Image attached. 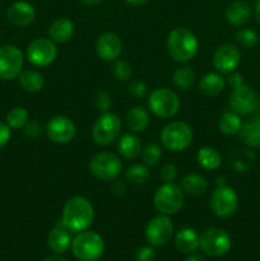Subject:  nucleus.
<instances>
[{
  "mask_svg": "<svg viewBox=\"0 0 260 261\" xmlns=\"http://www.w3.org/2000/svg\"><path fill=\"white\" fill-rule=\"evenodd\" d=\"M94 221V208L84 196H73L68 199L61 213V222L73 233L86 231Z\"/></svg>",
  "mask_w": 260,
  "mask_h": 261,
  "instance_id": "obj_1",
  "label": "nucleus"
},
{
  "mask_svg": "<svg viewBox=\"0 0 260 261\" xmlns=\"http://www.w3.org/2000/svg\"><path fill=\"white\" fill-rule=\"evenodd\" d=\"M167 53L178 63H188L196 55L199 41L195 33L186 27H176L168 33L166 41Z\"/></svg>",
  "mask_w": 260,
  "mask_h": 261,
  "instance_id": "obj_2",
  "label": "nucleus"
},
{
  "mask_svg": "<svg viewBox=\"0 0 260 261\" xmlns=\"http://www.w3.org/2000/svg\"><path fill=\"white\" fill-rule=\"evenodd\" d=\"M70 249L79 261H97L105 252V241L97 232L86 229L75 233Z\"/></svg>",
  "mask_w": 260,
  "mask_h": 261,
  "instance_id": "obj_3",
  "label": "nucleus"
},
{
  "mask_svg": "<svg viewBox=\"0 0 260 261\" xmlns=\"http://www.w3.org/2000/svg\"><path fill=\"white\" fill-rule=\"evenodd\" d=\"M185 201V193L175 182H165L155 190L153 204L160 214L173 216L181 211Z\"/></svg>",
  "mask_w": 260,
  "mask_h": 261,
  "instance_id": "obj_4",
  "label": "nucleus"
},
{
  "mask_svg": "<svg viewBox=\"0 0 260 261\" xmlns=\"http://www.w3.org/2000/svg\"><path fill=\"white\" fill-rule=\"evenodd\" d=\"M194 133L184 121H171L162 129L160 135L161 143L171 152H183L193 143Z\"/></svg>",
  "mask_w": 260,
  "mask_h": 261,
  "instance_id": "obj_5",
  "label": "nucleus"
},
{
  "mask_svg": "<svg viewBox=\"0 0 260 261\" xmlns=\"http://www.w3.org/2000/svg\"><path fill=\"white\" fill-rule=\"evenodd\" d=\"M121 129V119L116 114L102 112L92 127V139L97 145L106 147L119 139Z\"/></svg>",
  "mask_w": 260,
  "mask_h": 261,
  "instance_id": "obj_6",
  "label": "nucleus"
},
{
  "mask_svg": "<svg viewBox=\"0 0 260 261\" xmlns=\"http://www.w3.org/2000/svg\"><path fill=\"white\" fill-rule=\"evenodd\" d=\"M148 107L150 112L161 119H170L180 110V98L177 93L170 88H155L148 97Z\"/></svg>",
  "mask_w": 260,
  "mask_h": 261,
  "instance_id": "obj_7",
  "label": "nucleus"
},
{
  "mask_svg": "<svg viewBox=\"0 0 260 261\" xmlns=\"http://www.w3.org/2000/svg\"><path fill=\"white\" fill-rule=\"evenodd\" d=\"M232 246V240L224 229L212 227L205 229L199 237V249L203 254L212 257L226 255Z\"/></svg>",
  "mask_w": 260,
  "mask_h": 261,
  "instance_id": "obj_8",
  "label": "nucleus"
},
{
  "mask_svg": "<svg viewBox=\"0 0 260 261\" xmlns=\"http://www.w3.org/2000/svg\"><path fill=\"white\" fill-rule=\"evenodd\" d=\"M89 171L96 178L102 181H114L122 171V163L111 152H99L89 161Z\"/></svg>",
  "mask_w": 260,
  "mask_h": 261,
  "instance_id": "obj_9",
  "label": "nucleus"
},
{
  "mask_svg": "<svg viewBox=\"0 0 260 261\" xmlns=\"http://www.w3.org/2000/svg\"><path fill=\"white\" fill-rule=\"evenodd\" d=\"M24 56L15 45H4L0 47V79L14 81L22 73Z\"/></svg>",
  "mask_w": 260,
  "mask_h": 261,
  "instance_id": "obj_10",
  "label": "nucleus"
},
{
  "mask_svg": "<svg viewBox=\"0 0 260 261\" xmlns=\"http://www.w3.org/2000/svg\"><path fill=\"white\" fill-rule=\"evenodd\" d=\"M25 56L32 65L45 68L55 61L58 56V47L51 38H36L28 45Z\"/></svg>",
  "mask_w": 260,
  "mask_h": 261,
  "instance_id": "obj_11",
  "label": "nucleus"
},
{
  "mask_svg": "<svg viewBox=\"0 0 260 261\" xmlns=\"http://www.w3.org/2000/svg\"><path fill=\"white\" fill-rule=\"evenodd\" d=\"M212 212L219 218H228L233 216L239 206V196L236 191L229 186H217L216 190L212 193L209 201Z\"/></svg>",
  "mask_w": 260,
  "mask_h": 261,
  "instance_id": "obj_12",
  "label": "nucleus"
},
{
  "mask_svg": "<svg viewBox=\"0 0 260 261\" xmlns=\"http://www.w3.org/2000/svg\"><path fill=\"white\" fill-rule=\"evenodd\" d=\"M173 236V223L170 216L158 214L153 217L145 228V239L153 247L165 246Z\"/></svg>",
  "mask_w": 260,
  "mask_h": 261,
  "instance_id": "obj_13",
  "label": "nucleus"
},
{
  "mask_svg": "<svg viewBox=\"0 0 260 261\" xmlns=\"http://www.w3.org/2000/svg\"><path fill=\"white\" fill-rule=\"evenodd\" d=\"M45 133L53 143L68 144L75 137L76 126L70 117L58 115L48 120L45 126Z\"/></svg>",
  "mask_w": 260,
  "mask_h": 261,
  "instance_id": "obj_14",
  "label": "nucleus"
},
{
  "mask_svg": "<svg viewBox=\"0 0 260 261\" xmlns=\"http://www.w3.org/2000/svg\"><path fill=\"white\" fill-rule=\"evenodd\" d=\"M213 66L218 73L229 74L235 71L241 61V53L236 45L224 43L217 47L213 54Z\"/></svg>",
  "mask_w": 260,
  "mask_h": 261,
  "instance_id": "obj_15",
  "label": "nucleus"
},
{
  "mask_svg": "<svg viewBox=\"0 0 260 261\" xmlns=\"http://www.w3.org/2000/svg\"><path fill=\"white\" fill-rule=\"evenodd\" d=\"M257 96L251 87L242 84L241 87L236 89H232V93L229 96V109L235 114L240 116H247L256 101Z\"/></svg>",
  "mask_w": 260,
  "mask_h": 261,
  "instance_id": "obj_16",
  "label": "nucleus"
},
{
  "mask_svg": "<svg viewBox=\"0 0 260 261\" xmlns=\"http://www.w3.org/2000/svg\"><path fill=\"white\" fill-rule=\"evenodd\" d=\"M96 53L101 60L115 61L122 53V41L116 33L105 32L97 38Z\"/></svg>",
  "mask_w": 260,
  "mask_h": 261,
  "instance_id": "obj_17",
  "label": "nucleus"
},
{
  "mask_svg": "<svg viewBox=\"0 0 260 261\" xmlns=\"http://www.w3.org/2000/svg\"><path fill=\"white\" fill-rule=\"evenodd\" d=\"M73 241V232L60 221L56 222L47 237V245L51 251L56 255H63L68 251Z\"/></svg>",
  "mask_w": 260,
  "mask_h": 261,
  "instance_id": "obj_18",
  "label": "nucleus"
},
{
  "mask_svg": "<svg viewBox=\"0 0 260 261\" xmlns=\"http://www.w3.org/2000/svg\"><path fill=\"white\" fill-rule=\"evenodd\" d=\"M7 17L8 20L15 27H25L33 22L36 17V10L31 3L18 0L8 8Z\"/></svg>",
  "mask_w": 260,
  "mask_h": 261,
  "instance_id": "obj_19",
  "label": "nucleus"
},
{
  "mask_svg": "<svg viewBox=\"0 0 260 261\" xmlns=\"http://www.w3.org/2000/svg\"><path fill=\"white\" fill-rule=\"evenodd\" d=\"M252 14L251 7L244 0H235L227 5L224 18L232 25H244L250 20Z\"/></svg>",
  "mask_w": 260,
  "mask_h": 261,
  "instance_id": "obj_20",
  "label": "nucleus"
},
{
  "mask_svg": "<svg viewBox=\"0 0 260 261\" xmlns=\"http://www.w3.org/2000/svg\"><path fill=\"white\" fill-rule=\"evenodd\" d=\"M117 150H119L120 155L125 160H135L142 154V142L138 138L137 134L134 133H126V134L121 135L117 142Z\"/></svg>",
  "mask_w": 260,
  "mask_h": 261,
  "instance_id": "obj_21",
  "label": "nucleus"
},
{
  "mask_svg": "<svg viewBox=\"0 0 260 261\" xmlns=\"http://www.w3.org/2000/svg\"><path fill=\"white\" fill-rule=\"evenodd\" d=\"M74 33L73 20L66 17L58 18L51 23L48 28V37L55 43L68 42Z\"/></svg>",
  "mask_w": 260,
  "mask_h": 261,
  "instance_id": "obj_22",
  "label": "nucleus"
},
{
  "mask_svg": "<svg viewBox=\"0 0 260 261\" xmlns=\"http://www.w3.org/2000/svg\"><path fill=\"white\" fill-rule=\"evenodd\" d=\"M199 237L198 232L193 228H186L180 229L175 236V246L183 254H193L196 250L199 249Z\"/></svg>",
  "mask_w": 260,
  "mask_h": 261,
  "instance_id": "obj_23",
  "label": "nucleus"
},
{
  "mask_svg": "<svg viewBox=\"0 0 260 261\" xmlns=\"http://www.w3.org/2000/svg\"><path fill=\"white\" fill-rule=\"evenodd\" d=\"M237 135H239L240 142L246 147H260V121L249 117L242 122L241 129Z\"/></svg>",
  "mask_w": 260,
  "mask_h": 261,
  "instance_id": "obj_24",
  "label": "nucleus"
},
{
  "mask_svg": "<svg viewBox=\"0 0 260 261\" xmlns=\"http://www.w3.org/2000/svg\"><path fill=\"white\" fill-rule=\"evenodd\" d=\"M149 112L143 106H134L127 111L126 125L133 133H142L149 126Z\"/></svg>",
  "mask_w": 260,
  "mask_h": 261,
  "instance_id": "obj_25",
  "label": "nucleus"
},
{
  "mask_svg": "<svg viewBox=\"0 0 260 261\" xmlns=\"http://www.w3.org/2000/svg\"><path fill=\"white\" fill-rule=\"evenodd\" d=\"M226 87V81L219 73H206L199 81V91L206 97H216Z\"/></svg>",
  "mask_w": 260,
  "mask_h": 261,
  "instance_id": "obj_26",
  "label": "nucleus"
},
{
  "mask_svg": "<svg viewBox=\"0 0 260 261\" xmlns=\"http://www.w3.org/2000/svg\"><path fill=\"white\" fill-rule=\"evenodd\" d=\"M184 193L191 196H200L208 190V181L200 173H188L181 180Z\"/></svg>",
  "mask_w": 260,
  "mask_h": 261,
  "instance_id": "obj_27",
  "label": "nucleus"
},
{
  "mask_svg": "<svg viewBox=\"0 0 260 261\" xmlns=\"http://www.w3.org/2000/svg\"><path fill=\"white\" fill-rule=\"evenodd\" d=\"M18 83L23 91L28 93H37L45 86V79L37 70H23L18 76Z\"/></svg>",
  "mask_w": 260,
  "mask_h": 261,
  "instance_id": "obj_28",
  "label": "nucleus"
},
{
  "mask_svg": "<svg viewBox=\"0 0 260 261\" xmlns=\"http://www.w3.org/2000/svg\"><path fill=\"white\" fill-rule=\"evenodd\" d=\"M196 161L199 166L203 167L204 170H217L222 165V157L216 148L212 147H203L198 150L196 154Z\"/></svg>",
  "mask_w": 260,
  "mask_h": 261,
  "instance_id": "obj_29",
  "label": "nucleus"
},
{
  "mask_svg": "<svg viewBox=\"0 0 260 261\" xmlns=\"http://www.w3.org/2000/svg\"><path fill=\"white\" fill-rule=\"evenodd\" d=\"M241 116L235 114L233 111H227L221 115L218 120V129L224 135H236L241 129Z\"/></svg>",
  "mask_w": 260,
  "mask_h": 261,
  "instance_id": "obj_30",
  "label": "nucleus"
},
{
  "mask_svg": "<svg viewBox=\"0 0 260 261\" xmlns=\"http://www.w3.org/2000/svg\"><path fill=\"white\" fill-rule=\"evenodd\" d=\"M150 177V171L147 165H140V163H135L127 167L125 171V178L129 181L133 185H144L148 182Z\"/></svg>",
  "mask_w": 260,
  "mask_h": 261,
  "instance_id": "obj_31",
  "label": "nucleus"
},
{
  "mask_svg": "<svg viewBox=\"0 0 260 261\" xmlns=\"http://www.w3.org/2000/svg\"><path fill=\"white\" fill-rule=\"evenodd\" d=\"M173 86L181 91H188L195 83V73L189 66H180L172 75Z\"/></svg>",
  "mask_w": 260,
  "mask_h": 261,
  "instance_id": "obj_32",
  "label": "nucleus"
},
{
  "mask_svg": "<svg viewBox=\"0 0 260 261\" xmlns=\"http://www.w3.org/2000/svg\"><path fill=\"white\" fill-rule=\"evenodd\" d=\"M28 117H30V115H28L27 110L24 107L17 106L9 110L7 117H5V122L10 129H23L28 122Z\"/></svg>",
  "mask_w": 260,
  "mask_h": 261,
  "instance_id": "obj_33",
  "label": "nucleus"
},
{
  "mask_svg": "<svg viewBox=\"0 0 260 261\" xmlns=\"http://www.w3.org/2000/svg\"><path fill=\"white\" fill-rule=\"evenodd\" d=\"M255 155L247 149H236L235 152V157L232 158L231 163L235 167V170L239 172H246L254 165Z\"/></svg>",
  "mask_w": 260,
  "mask_h": 261,
  "instance_id": "obj_34",
  "label": "nucleus"
},
{
  "mask_svg": "<svg viewBox=\"0 0 260 261\" xmlns=\"http://www.w3.org/2000/svg\"><path fill=\"white\" fill-rule=\"evenodd\" d=\"M142 161L144 165L155 166L162 158V148L157 143H150L142 150Z\"/></svg>",
  "mask_w": 260,
  "mask_h": 261,
  "instance_id": "obj_35",
  "label": "nucleus"
},
{
  "mask_svg": "<svg viewBox=\"0 0 260 261\" xmlns=\"http://www.w3.org/2000/svg\"><path fill=\"white\" fill-rule=\"evenodd\" d=\"M237 43H239L241 47L245 48H251L259 41V35L255 32L254 30H250V28H242V30L237 31L236 35H235Z\"/></svg>",
  "mask_w": 260,
  "mask_h": 261,
  "instance_id": "obj_36",
  "label": "nucleus"
},
{
  "mask_svg": "<svg viewBox=\"0 0 260 261\" xmlns=\"http://www.w3.org/2000/svg\"><path fill=\"white\" fill-rule=\"evenodd\" d=\"M112 74H114L115 79H117V81L127 82L133 75V68L126 60L117 59V60L114 61Z\"/></svg>",
  "mask_w": 260,
  "mask_h": 261,
  "instance_id": "obj_37",
  "label": "nucleus"
},
{
  "mask_svg": "<svg viewBox=\"0 0 260 261\" xmlns=\"http://www.w3.org/2000/svg\"><path fill=\"white\" fill-rule=\"evenodd\" d=\"M93 103L94 107H96L99 112L110 111V109H111L112 106L111 96H110L106 91H98L96 93V96H94Z\"/></svg>",
  "mask_w": 260,
  "mask_h": 261,
  "instance_id": "obj_38",
  "label": "nucleus"
},
{
  "mask_svg": "<svg viewBox=\"0 0 260 261\" xmlns=\"http://www.w3.org/2000/svg\"><path fill=\"white\" fill-rule=\"evenodd\" d=\"M160 175L165 182H173V181L177 178L178 175L177 167H176L175 165H172V163H166V165H163L162 168H161Z\"/></svg>",
  "mask_w": 260,
  "mask_h": 261,
  "instance_id": "obj_39",
  "label": "nucleus"
},
{
  "mask_svg": "<svg viewBox=\"0 0 260 261\" xmlns=\"http://www.w3.org/2000/svg\"><path fill=\"white\" fill-rule=\"evenodd\" d=\"M23 133L25 137L37 138L45 133V126H42L38 121H28L23 127Z\"/></svg>",
  "mask_w": 260,
  "mask_h": 261,
  "instance_id": "obj_40",
  "label": "nucleus"
},
{
  "mask_svg": "<svg viewBox=\"0 0 260 261\" xmlns=\"http://www.w3.org/2000/svg\"><path fill=\"white\" fill-rule=\"evenodd\" d=\"M155 250L152 245L142 246L135 252V261H154Z\"/></svg>",
  "mask_w": 260,
  "mask_h": 261,
  "instance_id": "obj_41",
  "label": "nucleus"
},
{
  "mask_svg": "<svg viewBox=\"0 0 260 261\" xmlns=\"http://www.w3.org/2000/svg\"><path fill=\"white\" fill-rule=\"evenodd\" d=\"M127 91L135 98H143L147 94V86L142 81H133L127 86Z\"/></svg>",
  "mask_w": 260,
  "mask_h": 261,
  "instance_id": "obj_42",
  "label": "nucleus"
},
{
  "mask_svg": "<svg viewBox=\"0 0 260 261\" xmlns=\"http://www.w3.org/2000/svg\"><path fill=\"white\" fill-rule=\"evenodd\" d=\"M10 137H12V129L8 126L7 122L0 121V148L8 144V142L10 140Z\"/></svg>",
  "mask_w": 260,
  "mask_h": 261,
  "instance_id": "obj_43",
  "label": "nucleus"
},
{
  "mask_svg": "<svg viewBox=\"0 0 260 261\" xmlns=\"http://www.w3.org/2000/svg\"><path fill=\"white\" fill-rule=\"evenodd\" d=\"M226 83L228 84L232 89H236L244 84V78H242L241 74L236 73V71H232V73L228 74V78L226 79Z\"/></svg>",
  "mask_w": 260,
  "mask_h": 261,
  "instance_id": "obj_44",
  "label": "nucleus"
},
{
  "mask_svg": "<svg viewBox=\"0 0 260 261\" xmlns=\"http://www.w3.org/2000/svg\"><path fill=\"white\" fill-rule=\"evenodd\" d=\"M112 191H114L116 195H122V194L126 191V186H125V184L122 182L121 180H117V178H115L114 184H112Z\"/></svg>",
  "mask_w": 260,
  "mask_h": 261,
  "instance_id": "obj_45",
  "label": "nucleus"
},
{
  "mask_svg": "<svg viewBox=\"0 0 260 261\" xmlns=\"http://www.w3.org/2000/svg\"><path fill=\"white\" fill-rule=\"evenodd\" d=\"M247 116H249L250 119L259 120V121H260V98H256V101H255V103H254V106H252L251 111H250V114L247 115Z\"/></svg>",
  "mask_w": 260,
  "mask_h": 261,
  "instance_id": "obj_46",
  "label": "nucleus"
},
{
  "mask_svg": "<svg viewBox=\"0 0 260 261\" xmlns=\"http://www.w3.org/2000/svg\"><path fill=\"white\" fill-rule=\"evenodd\" d=\"M185 261H204V257H203V255L193 252V254H189V256L186 257Z\"/></svg>",
  "mask_w": 260,
  "mask_h": 261,
  "instance_id": "obj_47",
  "label": "nucleus"
},
{
  "mask_svg": "<svg viewBox=\"0 0 260 261\" xmlns=\"http://www.w3.org/2000/svg\"><path fill=\"white\" fill-rule=\"evenodd\" d=\"M124 2L129 5H133V7H140V5H144L148 0H124Z\"/></svg>",
  "mask_w": 260,
  "mask_h": 261,
  "instance_id": "obj_48",
  "label": "nucleus"
},
{
  "mask_svg": "<svg viewBox=\"0 0 260 261\" xmlns=\"http://www.w3.org/2000/svg\"><path fill=\"white\" fill-rule=\"evenodd\" d=\"M254 15H255V19L260 23V0H257L255 3V7H254Z\"/></svg>",
  "mask_w": 260,
  "mask_h": 261,
  "instance_id": "obj_49",
  "label": "nucleus"
},
{
  "mask_svg": "<svg viewBox=\"0 0 260 261\" xmlns=\"http://www.w3.org/2000/svg\"><path fill=\"white\" fill-rule=\"evenodd\" d=\"M42 261H69L68 259H65V257L60 256V255H53V256H48V257H45Z\"/></svg>",
  "mask_w": 260,
  "mask_h": 261,
  "instance_id": "obj_50",
  "label": "nucleus"
},
{
  "mask_svg": "<svg viewBox=\"0 0 260 261\" xmlns=\"http://www.w3.org/2000/svg\"><path fill=\"white\" fill-rule=\"evenodd\" d=\"M81 2L83 3V4L89 5V7H94V5L101 4V3L103 2V0H81Z\"/></svg>",
  "mask_w": 260,
  "mask_h": 261,
  "instance_id": "obj_51",
  "label": "nucleus"
}]
</instances>
